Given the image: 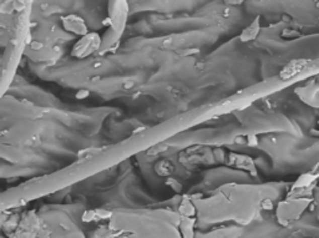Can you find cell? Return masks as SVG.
<instances>
[{"instance_id":"1","label":"cell","mask_w":319,"mask_h":238,"mask_svg":"<svg viewBox=\"0 0 319 238\" xmlns=\"http://www.w3.org/2000/svg\"><path fill=\"white\" fill-rule=\"evenodd\" d=\"M101 45H103V39L100 38V35L98 33H89L77 40L72 48L71 55L76 59H85L95 51L100 50Z\"/></svg>"},{"instance_id":"2","label":"cell","mask_w":319,"mask_h":238,"mask_svg":"<svg viewBox=\"0 0 319 238\" xmlns=\"http://www.w3.org/2000/svg\"><path fill=\"white\" fill-rule=\"evenodd\" d=\"M62 27L69 33L75 34V35L84 36L88 33V27H86L84 19L76 14H70L62 18Z\"/></svg>"}]
</instances>
